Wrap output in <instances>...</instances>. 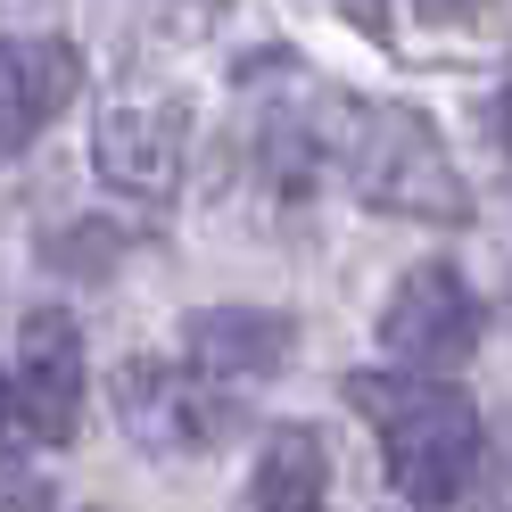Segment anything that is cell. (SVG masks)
Listing matches in <instances>:
<instances>
[{
	"mask_svg": "<svg viewBox=\"0 0 512 512\" xmlns=\"http://www.w3.org/2000/svg\"><path fill=\"white\" fill-rule=\"evenodd\" d=\"M347 405L380 438V471L413 512H446L479 471V405L446 372H347Z\"/></svg>",
	"mask_w": 512,
	"mask_h": 512,
	"instance_id": "1",
	"label": "cell"
},
{
	"mask_svg": "<svg viewBox=\"0 0 512 512\" xmlns=\"http://www.w3.org/2000/svg\"><path fill=\"white\" fill-rule=\"evenodd\" d=\"M331 166L380 215H405V223H463L471 215V190L455 174V157H446L438 124L405 100H347L339 133H331Z\"/></svg>",
	"mask_w": 512,
	"mask_h": 512,
	"instance_id": "2",
	"label": "cell"
},
{
	"mask_svg": "<svg viewBox=\"0 0 512 512\" xmlns=\"http://www.w3.org/2000/svg\"><path fill=\"white\" fill-rule=\"evenodd\" d=\"M108 397H116L124 438L157 446V455H215L240 430V397H223L215 380H199L190 364H166V356H124Z\"/></svg>",
	"mask_w": 512,
	"mask_h": 512,
	"instance_id": "3",
	"label": "cell"
},
{
	"mask_svg": "<svg viewBox=\"0 0 512 512\" xmlns=\"http://www.w3.org/2000/svg\"><path fill=\"white\" fill-rule=\"evenodd\" d=\"M182 149H190V108L174 91H116V100H100L91 166H100L108 190H124V199H174Z\"/></svg>",
	"mask_w": 512,
	"mask_h": 512,
	"instance_id": "4",
	"label": "cell"
},
{
	"mask_svg": "<svg viewBox=\"0 0 512 512\" xmlns=\"http://www.w3.org/2000/svg\"><path fill=\"white\" fill-rule=\"evenodd\" d=\"M479 331H488V314H479L471 281L455 265H438V256L413 265L380 306V347L397 356V372H455V364H471Z\"/></svg>",
	"mask_w": 512,
	"mask_h": 512,
	"instance_id": "5",
	"label": "cell"
},
{
	"mask_svg": "<svg viewBox=\"0 0 512 512\" xmlns=\"http://www.w3.org/2000/svg\"><path fill=\"white\" fill-rule=\"evenodd\" d=\"M83 323L67 306H34L17 323V413L42 446H67L75 422H83Z\"/></svg>",
	"mask_w": 512,
	"mask_h": 512,
	"instance_id": "6",
	"label": "cell"
},
{
	"mask_svg": "<svg viewBox=\"0 0 512 512\" xmlns=\"http://www.w3.org/2000/svg\"><path fill=\"white\" fill-rule=\"evenodd\" d=\"M83 100V50L67 34H0V166Z\"/></svg>",
	"mask_w": 512,
	"mask_h": 512,
	"instance_id": "7",
	"label": "cell"
},
{
	"mask_svg": "<svg viewBox=\"0 0 512 512\" xmlns=\"http://www.w3.org/2000/svg\"><path fill=\"white\" fill-rule=\"evenodd\" d=\"M298 356V314L281 306H199L182 323V364L199 380H273Z\"/></svg>",
	"mask_w": 512,
	"mask_h": 512,
	"instance_id": "8",
	"label": "cell"
},
{
	"mask_svg": "<svg viewBox=\"0 0 512 512\" xmlns=\"http://www.w3.org/2000/svg\"><path fill=\"white\" fill-rule=\"evenodd\" d=\"M331 496V446L314 422H273L248 471V512H323Z\"/></svg>",
	"mask_w": 512,
	"mask_h": 512,
	"instance_id": "9",
	"label": "cell"
},
{
	"mask_svg": "<svg viewBox=\"0 0 512 512\" xmlns=\"http://www.w3.org/2000/svg\"><path fill=\"white\" fill-rule=\"evenodd\" d=\"M124 256H133V232L108 215H75V223H50L42 232V265L58 281H108Z\"/></svg>",
	"mask_w": 512,
	"mask_h": 512,
	"instance_id": "10",
	"label": "cell"
},
{
	"mask_svg": "<svg viewBox=\"0 0 512 512\" xmlns=\"http://www.w3.org/2000/svg\"><path fill=\"white\" fill-rule=\"evenodd\" d=\"M0 512H50V479H34V471L0 479Z\"/></svg>",
	"mask_w": 512,
	"mask_h": 512,
	"instance_id": "11",
	"label": "cell"
},
{
	"mask_svg": "<svg viewBox=\"0 0 512 512\" xmlns=\"http://www.w3.org/2000/svg\"><path fill=\"white\" fill-rule=\"evenodd\" d=\"M413 9H422V17H438V25H463V17H479V9H488V0H413Z\"/></svg>",
	"mask_w": 512,
	"mask_h": 512,
	"instance_id": "12",
	"label": "cell"
},
{
	"mask_svg": "<svg viewBox=\"0 0 512 512\" xmlns=\"http://www.w3.org/2000/svg\"><path fill=\"white\" fill-rule=\"evenodd\" d=\"M9 422H17V397H9V372H0V455L17 446V430H9Z\"/></svg>",
	"mask_w": 512,
	"mask_h": 512,
	"instance_id": "13",
	"label": "cell"
},
{
	"mask_svg": "<svg viewBox=\"0 0 512 512\" xmlns=\"http://www.w3.org/2000/svg\"><path fill=\"white\" fill-rule=\"evenodd\" d=\"M504 149H512V91H504Z\"/></svg>",
	"mask_w": 512,
	"mask_h": 512,
	"instance_id": "14",
	"label": "cell"
},
{
	"mask_svg": "<svg viewBox=\"0 0 512 512\" xmlns=\"http://www.w3.org/2000/svg\"><path fill=\"white\" fill-rule=\"evenodd\" d=\"M504 306H512V290H504Z\"/></svg>",
	"mask_w": 512,
	"mask_h": 512,
	"instance_id": "15",
	"label": "cell"
}]
</instances>
